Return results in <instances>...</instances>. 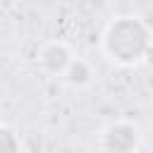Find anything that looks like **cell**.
Segmentation results:
<instances>
[{
  "instance_id": "6da1fadb",
  "label": "cell",
  "mask_w": 153,
  "mask_h": 153,
  "mask_svg": "<svg viewBox=\"0 0 153 153\" xmlns=\"http://www.w3.org/2000/svg\"><path fill=\"white\" fill-rule=\"evenodd\" d=\"M100 45L108 60L117 65H139L141 60H146L153 45V33L143 19L124 14V17H115L105 26Z\"/></svg>"
},
{
  "instance_id": "7a4b0ae2",
  "label": "cell",
  "mask_w": 153,
  "mask_h": 153,
  "mask_svg": "<svg viewBox=\"0 0 153 153\" xmlns=\"http://www.w3.org/2000/svg\"><path fill=\"white\" fill-rule=\"evenodd\" d=\"M139 141H141L139 127L134 122L117 120V122H110L100 131L98 146H100L103 153H136Z\"/></svg>"
},
{
  "instance_id": "3957f363",
  "label": "cell",
  "mask_w": 153,
  "mask_h": 153,
  "mask_svg": "<svg viewBox=\"0 0 153 153\" xmlns=\"http://www.w3.org/2000/svg\"><path fill=\"white\" fill-rule=\"evenodd\" d=\"M72 60H74V55L62 41H48L38 48V65L53 76H57V74L62 76Z\"/></svg>"
},
{
  "instance_id": "277c9868",
  "label": "cell",
  "mask_w": 153,
  "mask_h": 153,
  "mask_svg": "<svg viewBox=\"0 0 153 153\" xmlns=\"http://www.w3.org/2000/svg\"><path fill=\"white\" fill-rule=\"evenodd\" d=\"M62 76H65V81H67L69 86L81 88V86H88V84L93 81V69H91V65H88L86 60L74 57V60L69 62V67H67V72H65Z\"/></svg>"
},
{
  "instance_id": "5b68a950",
  "label": "cell",
  "mask_w": 153,
  "mask_h": 153,
  "mask_svg": "<svg viewBox=\"0 0 153 153\" xmlns=\"http://www.w3.org/2000/svg\"><path fill=\"white\" fill-rule=\"evenodd\" d=\"M19 151H22V148H19L17 134H14L10 127L0 124V153H19Z\"/></svg>"
}]
</instances>
